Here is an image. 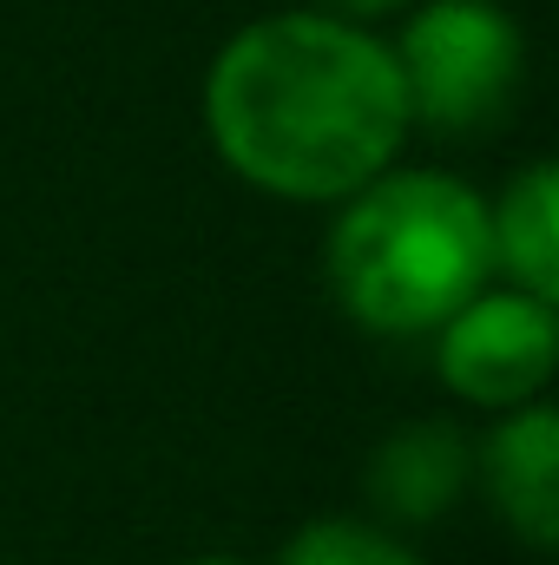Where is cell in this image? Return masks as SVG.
<instances>
[{"instance_id":"1","label":"cell","mask_w":559,"mask_h":565,"mask_svg":"<svg viewBox=\"0 0 559 565\" xmlns=\"http://www.w3.org/2000/svg\"><path fill=\"white\" fill-rule=\"evenodd\" d=\"M204 132L224 171L289 204H342L395 164L409 126L389 40L296 7L238 26L204 73Z\"/></svg>"},{"instance_id":"2","label":"cell","mask_w":559,"mask_h":565,"mask_svg":"<svg viewBox=\"0 0 559 565\" xmlns=\"http://www.w3.org/2000/svg\"><path fill=\"white\" fill-rule=\"evenodd\" d=\"M323 277L349 322L369 335H434L494 277L487 198L454 171H382L342 198Z\"/></svg>"},{"instance_id":"3","label":"cell","mask_w":559,"mask_h":565,"mask_svg":"<svg viewBox=\"0 0 559 565\" xmlns=\"http://www.w3.org/2000/svg\"><path fill=\"white\" fill-rule=\"evenodd\" d=\"M389 53L409 126L441 139L494 132L527 86V33L500 0H421Z\"/></svg>"},{"instance_id":"4","label":"cell","mask_w":559,"mask_h":565,"mask_svg":"<svg viewBox=\"0 0 559 565\" xmlns=\"http://www.w3.org/2000/svg\"><path fill=\"white\" fill-rule=\"evenodd\" d=\"M559 362V316L553 302L527 289H481L434 329V375L454 402L514 415L547 395Z\"/></svg>"},{"instance_id":"5","label":"cell","mask_w":559,"mask_h":565,"mask_svg":"<svg viewBox=\"0 0 559 565\" xmlns=\"http://www.w3.org/2000/svg\"><path fill=\"white\" fill-rule=\"evenodd\" d=\"M474 487L487 493L494 520L527 546H559V415L547 402H527L474 440Z\"/></svg>"},{"instance_id":"6","label":"cell","mask_w":559,"mask_h":565,"mask_svg":"<svg viewBox=\"0 0 559 565\" xmlns=\"http://www.w3.org/2000/svg\"><path fill=\"white\" fill-rule=\"evenodd\" d=\"M467 487H474V440L454 422H409L382 434V447L369 454V507L376 526L389 533L447 520Z\"/></svg>"},{"instance_id":"7","label":"cell","mask_w":559,"mask_h":565,"mask_svg":"<svg viewBox=\"0 0 559 565\" xmlns=\"http://www.w3.org/2000/svg\"><path fill=\"white\" fill-rule=\"evenodd\" d=\"M487 244H494V277H507V289L559 302V171L547 158H534L487 204Z\"/></svg>"},{"instance_id":"8","label":"cell","mask_w":559,"mask_h":565,"mask_svg":"<svg viewBox=\"0 0 559 565\" xmlns=\"http://www.w3.org/2000/svg\"><path fill=\"white\" fill-rule=\"evenodd\" d=\"M277 565H428V559H421L402 533H389L376 520L323 513V520H309V526H296L283 540Z\"/></svg>"},{"instance_id":"9","label":"cell","mask_w":559,"mask_h":565,"mask_svg":"<svg viewBox=\"0 0 559 565\" xmlns=\"http://www.w3.org/2000/svg\"><path fill=\"white\" fill-rule=\"evenodd\" d=\"M409 0H316V13H336V20H382V13H402Z\"/></svg>"},{"instance_id":"10","label":"cell","mask_w":559,"mask_h":565,"mask_svg":"<svg viewBox=\"0 0 559 565\" xmlns=\"http://www.w3.org/2000/svg\"><path fill=\"white\" fill-rule=\"evenodd\" d=\"M184 565H244V559H231V553H198V559H184Z\"/></svg>"}]
</instances>
